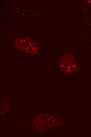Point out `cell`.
I'll return each mask as SVG.
<instances>
[{
    "instance_id": "obj_2",
    "label": "cell",
    "mask_w": 91,
    "mask_h": 137,
    "mask_svg": "<svg viewBox=\"0 0 91 137\" xmlns=\"http://www.w3.org/2000/svg\"><path fill=\"white\" fill-rule=\"evenodd\" d=\"M59 67L66 74H72L78 69L76 62L71 55H64L61 58L59 62Z\"/></svg>"
},
{
    "instance_id": "obj_1",
    "label": "cell",
    "mask_w": 91,
    "mask_h": 137,
    "mask_svg": "<svg viewBox=\"0 0 91 137\" xmlns=\"http://www.w3.org/2000/svg\"><path fill=\"white\" fill-rule=\"evenodd\" d=\"M13 44L17 49L28 54L35 55L38 52L37 44L29 38L17 39L14 41Z\"/></svg>"
}]
</instances>
